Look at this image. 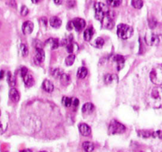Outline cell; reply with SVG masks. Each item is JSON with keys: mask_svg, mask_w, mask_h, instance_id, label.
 Segmentation results:
<instances>
[{"mask_svg": "<svg viewBox=\"0 0 162 152\" xmlns=\"http://www.w3.org/2000/svg\"><path fill=\"white\" fill-rule=\"evenodd\" d=\"M145 41L148 45L149 46H157L158 45L160 42V38L158 35H157L154 33L148 32L145 36Z\"/></svg>", "mask_w": 162, "mask_h": 152, "instance_id": "obj_6", "label": "cell"}, {"mask_svg": "<svg viewBox=\"0 0 162 152\" xmlns=\"http://www.w3.org/2000/svg\"><path fill=\"white\" fill-rule=\"evenodd\" d=\"M122 0H107V3L109 6H111L112 7H119L122 3Z\"/></svg>", "mask_w": 162, "mask_h": 152, "instance_id": "obj_27", "label": "cell"}, {"mask_svg": "<svg viewBox=\"0 0 162 152\" xmlns=\"http://www.w3.org/2000/svg\"><path fill=\"white\" fill-rule=\"evenodd\" d=\"M79 103H80V102H79V100H78L77 98L72 99V105L74 107H77L78 105H79Z\"/></svg>", "mask_w": 162, "mask_h": 152, "instance_id": "obj_38", "label": "cell"}, {"mask_svg": "<svg viewBox=\"0 0 162 152\" xmlns=\"http://www.w3.org/2000/svg\"><path fill=\"white\" fill-rule=\"evenodd\" d=\"M0 26H1V22H0Z\"/></svg>", "mask_w": 162, "mask_h": 152, "instance_id": "obj_47", "label": "cell"}, {"mask_svg": "<svg viewBox=\"0 0 162 152\" xmlns=\"http://www.w3.org/2000/svg\"><path fill=\"white\" fill-rule=\"evenodd\" d=\"M113 13L112 11L110 10L109 14L107 15L101 21L102 23V26L105 28V29H113V27L115 26V22H114V19H113Z\"/></svg>", "mask_w": 162, "mask_h": 152, "instance_id": "obj_7", "label": "cell"}, {"mask_svg": "<svg viewBox=\"0 0 162 152\" xmlns=\"http://www.w3.org/2000/svg\"><path fill=\"white\" fill-rule=\"evenodd\" d=\"M45 53L43 48H36V56H34L35 64H41L45 60Z\"/></svg>", "mask_w": 162, "mask_h": 152, "instance_id": "obj_8", "label": "cell"}, {"mask_svg": "<svg viewBox=\"0 0 162 152\" xmlns=\"http://www.w3.org/2000/svg\"><path fill=\"white\" fill-rule=\"evenodd\" d=\"M46 45H49L50 46V48L53 50L57 49L59 45H60V42L58 41V39H56V38H49L45 42Z\"/></svg>", "mask_w": 162, "mask_h": 152, "instance_id": "obj_17", "label": "cell"}, {"mask_svg": "<svg viewBox=\"0 0 162 152\" xmlns=\"http://www.w3.org/2000/svg\"><path fill=\"white\" fill-rule=\"evenodd\" d=\"M42 88L45 91L48 92V93H51L53 91L54 86L53 83L48 79H45L42 83Z\"/></svg>", "mask_w": 162, "mask_h": 152, "instance_id": "obj_16", "label": "cell"}, {"mask_svg": "<svg viewBox=\"0 0 162 152\" xmlns=\"http://www.w3.org/2000/svg\"><path fill=\"white\" fill-rule=\"evenodd\" d=\"M53 2L56 5H61V4H62L63 0H53Z\"/></svg>", "mask_w": 162, "mask_h": 152, "instance_id": "obj_41", "label": "cell"}, {"mask_svg": "<svg viewBox=\"0 0 162 152\" xmlns=\"http://www.w3.org/2000/svg\"><path fill=\"white\" fill-rule=\"evenodd\" d=\"M151 82L153 83L161 86H162V64H157L151 70L149 74Z\"/></svg>", "mask_w": 162, "mask_h": 152, "instance_id": "obj_2", "label": "cell"}, {"mask_svg": "<svg viewBox=\"0 0 162 152\" xmlns=\"http://www.w3.org/2000/svg\"><path fill=\"white\" fill-rule=\"evenodd\" d=\"M51 74H52V75L55 77V78H60V76L61 75V70L59 68H54V69H52V71H51Z\"/></svg>", "mask_w": 162, "mask_h": 152, "instance_id": "obj_33", "label": "cell"}, {"mask_svg": "<svg viewBox=\"0 0 162 152\" xmlns=\"http://www.w3.org/2000/svg\"><path fill=\"white\" fill-rule=\"evenodd\" d=\"M66 48H67L68 52H69L70 54H72L73 52H76L79 48H78V45L76 44L71 43V44H69V45H68L66 46Z\"/></svg>", "mask_w": 162, "mask_h": 152, "instance_id": "obj_24", "label": "cell"}, {"mask_svg": "<svg viewBox=\"0 0 162 152\" xmlns=\"http://www.w3.org/2000/svg\"><path fill=\"white\" fill-rule=\"evenodd\" d=\"M138 134L139 136L142 137V138H149L152 136V133L149 131H147V130H140L138 131Z\"/></svg>", "mask_w": 162, "mask_h": 152, "instance_id": "obj_29", "label": "cell"}, {"mask_svg": "<svg viewBox=\"0 0 162 152\" xmlns=\"http://www.w3.org/2000/svg\"><path fill=\"white\" fill-rule=\"evenodd\" d=\"M22 30L24 34H30L34 30V23L30 21H26L22 24Z\"/></svg>", "mask_w": 162, "mask_h": 152, "instance_id": "obj_11", "label": "cell"}, {"mask_svg": "<svg viewBox=\"0 0 162 152\" xmlns=\"http://www.w3.org/2000/svg\"><path fill=\"white\" fill-rule=\"evenodd\" d=\"M21 14L22 16H26L29 14V9L26 6H22L21 8Z\"/></svg>", "mask_w": 162, "mask_h": 152, "instance_id": "obj_35", "label": "cell"}, {"mask_svg": "<svg viewBox=\"0 0 162 152\" xmlns=\"http://www.w3.org/2000/svg\"><path fill=\"white\" fill-rule=\"evenodd\" d=\"M152 136L153 137H158L160 139H162V131H157L152 133Z\"/></svg>", "mask_w": 162, "mask_h": 152, "instance_id": "obj_36", "label": "cell"}, {"mask_svg": "<svg viewBox=\"0 0 162 152\" xmlns=\"http://www.w3.org/2000/svg\"><path fill=\"white\" fill-rule=\"evenodd\" d=\"M4 77V71H0V79H2Z\"/></svg>", "mask_w": 162, "mask_h": 152, "instance_id": "obj_44", "label": "cell"}, {"mask_svg": "<svg viewBox=\"0 0 162 152\" xmlns=\"http://www.w3.org/2000/svg\"><path fill=\"white\" fill-rule=\"evenodd\" d=\"M118 76L115 74H107L104 76V82L106 84H111L118 82Z\"/></svg>", "mask_w": 162, "mask_h": 152, "instance_id": "obj_15", "label": "cell"}, {"mask_svg": "<svg viewBox=\"0 0 162 152\" xmlns=\"http://www.w3.org/2000/svg\"><path fill=\"white\" fill-rule=\"evenodd\" d=\"M31 1H32V3H33L38 4V3H41V2L43 1V0H31Z\"/></svg>", "mask_w": 162, "mask_h": 152, "instance_id": "obj_43", "label": "cell"}, {"mask_svg": "<svg viewBox=\"0 0 162 152\" xmlns=\"http://www.w3.org/2000/svg\"><path fill=\"white\" fill-rule=\"evenodd\" d=\"M104 40L102 37H98L95 40V41L93 43V45L95 46L97 48H102L103 46L104 45Z\"/></svg>", "mask_w": 162, "mask_h": 152, "instance_id": "obj_25", "label": "cell"}, {"mask_svg": "<svg viewBox=\"0 0 162 152\" xmlns=\"http://www.w3.org/2000/svg\"><path fill=\"white\" fill-rule=\"evenodd\" d=\"M9 5L10 6H11L13 7H16V3L15 1H14V0H11V1H9Z\"/></svg>", "mask_w": 162, "mask_h": 152, "instance_id": "obj_40", "label": "cell"}, {"mask_svg": "<svg viewBox=\"0 0 162 152\" xmlns=\"http://www.w3.org/2000/svg\"><path fill=\"white\" fill-rule=\"evenodd\" d=\"M7 83L11 86H15V79L14 78V76L12 75L11 72L7 73Z\"/></svg>", "mask_w": 162, "mask_h": 152, "instance_id": "obj_31", "label": "cell"}, {"mask_svg": "<svg viewBox=\"0 0 162 152\" xmlns=\"http://www.w3.org/2000/svg\"><path fill=\"white\" fill-rule=\"evenodd\" d=\"M133 28L126 24H120L117 27V34L119 37L123 40L130 38L133 34Z\"/></svg>", "mask_w": 162, "mask_h": 152, "instance_id": "obj_4", "label": "cell"}, {"mask_svg": "<svg viewBox=\"0 0 162 152\" xmlns=\"http://www.w3.org/2000/svg\"><path fill=\"white\" fill-rule=\"evenodd\" d=\"M76 60V56L74 54H70L68 56L66 57L65 64L67 66H72Z\"/></svg>", "mask_w": 162, "mask_h": 152, "instance_id": "obj_26", "label": "cell"}, {"mask_svg": "<svg viewBox=\"0 0 162 152\" xmlns=\"http://www.w3.org/2000/svg\"><path fill=\"white\" fill-rule=\"evenodd\" d=\"M88 69L84 67H81L78 69L77 71V77L79 79H84L86 78V76L88 75Z\"/></svg>", "mask_w": 162, "mask_h": 152, "instance_id": "obj_23", "label": "cell"}, {"mask_svg": "<svg viewBox=\"0 0 162 152\" xmlns=\"http://www.w3.org/2000/svg\"><path fill=\"white\" fill-rule=\"evenodd\" d=\"M23 81L24 83L26 84V86L27 87H31L34 84V79L33 76L30 75V74H27L26 75L24 76Z\"/></svg>", "mask_w": 162, "mask_h": 152, "instance_id": "obj_19", "label": "cell"}, {"mask_svg": "<svg viewBox=\"0 0 162 152\" xmlns=\"http://www.w3.org/2000/svg\"><path fill=\"white\" fill-rule=\"evenodd\" d=\"M49 24L50 26L53 28H59L61 27L62 24V22L61 19L59 18L58 17H52L50 19H49Z\"/></svg>", "mask_w": 162, "mask_h": 152, "instance_id": "obj_18", "label": "cell"}, {"mask_svg": "<svg viewBox=\"0 0 162 152\" xmlns=\"http://www.w3.org/2000/svg\"><path fill=\"white\" fill-rule=\"evenodd\" d=\"M147 102L153 108H162V87L156 86L151 89L147 95Z\"/></svg>", "mask_w": 162, "mask_h": 152, "instance_id": "obj_1", "label": "cell"}, {"mask_svg": "<svg viewBox=\"0 0 162 152\" xmlns=\"http://www.w3.org/2000/svg\"><path fill=\"white\" fill-rule=\"evenodd\" d=\"M72 23L73 26V29H75L76 31L82 30L86 26V22L83 18H76L72 20Z\"/></svg>", "mask_w": 162, "mask_h": 152, "instance_id": "obj_9", "label": "cell"}, {"mask_svg": "<svg viewBox=\"0 0 162 152\" xmlns=\"http://www.w3.org/2000/svg\"><path fill=\"white\" fill-rule=\"evenodd\" d=\"M3 124H2V123L0 122V135L1 134H3Z\"/></svg>", "mask_w": 162, "mask_h": 152, "instance_id": "obj_42", "label": "cell"}, {"mask_svg": "<svg viewBox=\"0 0 162 152\" xmlns=\"http://www.w3.org/2000/svg\"><path fill=\"white\" fill-rule=\"evenodd\" d=\"M114 61L117 64V69L118 71H120L121 69L123 68L124 64H125V58L121 55H116L114 57Z\"/></svg>", "mask_w": 162, "mask_h": 152, "instance_id": "obj_12", "label": "cell"}, {"mask_svg": "<svg viewBox=\"0 0 162 152\" xmlns=\"http://www.w3.org/2000/svg\"><path fill=\"white\" fill-rule=\"evenodd\" d=\"M9 97L10 99L14 102H18L20 100L19 92L16 90L15 88H11V90L9 92Z\"/></svg>", "mask_w": 162, "mask_h": 152, "instance_id": "obj_13", "label": "cell"}, {"mask_svg": "<svg viewBox=\"0 0 162 152\" xmlns=\"http://www.w3.org/2000/svg\"><path fill=\"white\" fill-rule=\"evenodd\" d=\"M60 81H61V83L63 86H68L70 83V76L62 73L61 75L60 76Z\"/></svg>", "mask_w": 162, "mask_h": 152, "instance_id": "obj_22", "label": "cell"}, {"mask_svg": "<svg viewBox=\"0 0 162 152\" xmlns=\"http://www.w3.org/2000/svg\"><path fill=\"white\" fill-rule=\"evenodd\" d=\"M20 152H31V151L29 150V149H26V150H22V151H21Z\"/></svg>", "mask_w": 162, "mask_h": 152, "instance_id": "obj_45", "label": "cell"}, {"mask_svg": "<svg viewBox=\"0 0 162 152\" xmlns=\"http://www.w3.org/2000/svg\"><path fill=\"white\" fill-rule=\"evenodd\" d=\"M131 4L135 9H141L143 7V1L142 0H132Z\"/></svg>", "mask_w": 162, "mask_h": 152, "instance_id": "obj_30", "label": "cell"}, {"mask_svg": "<svg viewBox=\"0 0 162 152\" xmlns=\"http://www.w3.org/2000/svg\"><path fill=\"white\" fill-rule=\"evenodd\" d=\"M0 116H1V111H0Z\"/></svg>", "mask_w": 162, "mask_h": 152, "instance_id": "obj_46", "label": "cell"}, {"mask_svg": "<svg viewBox=\"0 0 162 152\" xmlns=\"http://www.w3.org/2000/svg\"><path fill=\"white\" fill-rule=\"evenodd\" d=\"M93 34H94V32H93L92 28V27L88 28L84 33V38L85 41H90L92 40V38Z\"/></svg>", "mask_w": 162, "mask_h": 152, "instance_id": "obj_21", "label": "cell"}, {"mask_svg": "<svg viewBox=\"0 0 162 152\" xmlns=\"http://www.w3.org/2000/svg\"><path fill=\"white\" fill-rule=\"evenodd\" d=\"M27 74H28V69L26 67H22V69H21V75H22V77L23 78L24 76L26 75Z\"/></svg>", "mask_w": 162, "mask_h": 152, "instance_id": "obj_37", "label": "cell"}, {"mask_svg": "<svg viewBox=\"0 0 162 152\" xmlns=\"http://www.w3.org/2000/svg\"><path fill=\"white\" fill-rule=\"evenodd\" d=\"M94 10H95V18L99 22L104 18L110 12L107 6L103 3H95L94 4Z\"/></svg>", "mask_w": 162, "mask_h": 152, "instance_id": "obj_3", "label": "cell"}, {"mask_svg": "<svg viewBox=\"0 0 162 152\" xmlns=\"http://www.w3.org/2000/svg\"><path fill=\"white\" fill-rule=\"evenodd\" d=\"M108 132L111 135H115V134H122L126 132V127L122 124H121L116 120H112L110 124Z\"/></svg>", "mask_w": 162, "mask_h": 152, "instance_id": "obj_5", "label": "cell"}, {"mask_svg": "<svg viewBox=\"0 0 162 152\" xmlns=\"http://www.w3.org/2000/svg\"><path fill=\"white\" fill-rule=\"evenodd\" d=\"M95 110V106L92 103L88 102L85 103L82 107V112L84 114H91Z\"/></svg>", "mask_w": 162, "mask_h": 152, "instance_id": "obj_14", "label": "cell"}, {"mask_svg": "<svg viewBox=\"0 0 162 152\" xmlns=\"http://www.w3.org/2000/svg\"><path fill=\"white\" fill-rule=\"evenodd\" d=\"M72 99L71 98H68V97H63V98H62V104L65 105V107L67 108H68L72 105Z\"/></svg>", "mask_w": 162, "mask_h": 152, "instance_id": "obj_28", "label": "cell"}, {"mask_svg": "<svg viewBox=\"0 0 162 152\" xmlns=\"http://www.w3.org/2000/svg\"><path fill=\"white\" fill-rule=\"evenodd\" d=\"M41 152H46V151H41Z\"/></svg>", "mask_w": 162, "mask_h": 152, "instance_id": "obj_48", "label": "cell"}, {"mask_svg": "<svg viewBox=\"0 0 162 152\" xmlns=\"http://www.w3.org/2000/svg\"><path fill=\"white\" fill-rule=\"evenodd\" d=\"M67 29L69 31H71L72 29H73V26H72V21H70L67 24Z\"/></svg>", "mask_w": 162, "mask_h": 152, "instance_id": "obj_39", "label": "cell"}, {"mask_svg": "<svg viewBox=\"0 0 162 152\" xmlns=\"http://www.w3.org/2000/svg\"><path fill=\"white\" fill-rule=\"evenodd\" d=\"M20 50H21V52H22V56L26 57L28 56V54H29V49H28V47L26 46V45L22 44V45H20Z\"/></svg>", "mask_w": 162, "mask_h": 152, "instance_id": "obj_32", "label": "cell"}, {"mask_svg": "<svg viewBox=\"0 0 162 152\" xmlns=\"http://www.w3.org/2000/svg\"><path fill=\"white\" fill-rule=\"evenodd\" d=\"M148 23H149V26L150 29H154L155 27L157 26V21L154 18H151L149 19Z\"/></svg>", "mask_w": 162, "mask_h": 152, "instance_id": "obj_34", "label": "cell"}, {"mask_svg": "<svg viewBox=\"0 0 162 152\" xmlns=\"http://www.w3.org/2000/svg\"><path fill=\"white\" fill-rule=\"evenodd\" d=\"M79 131L83 136H89L92 133V129H91L90 126L84 123L79 124Z\"/></svg>", "mask_w": 162, "mask_h": 152, "instance_id": "obj_10", "label": "cell"}, {"mask_svg": "<svg viewBox=\"0 0 162 152\" xmlns=\"http://www.w3.org/2000/svg\"><path fill=\"white\" fill-rule=\"evenodd\" d=\"M82 147H83V149L84 150L85 152H92L95 149L94 143L92 142H88V141H86L84 143H83Z\"/></svg>", "mask_w": 162, "mask_h": 152, "instance_id": "obj_20", "label": "cell"}]
</instances>
